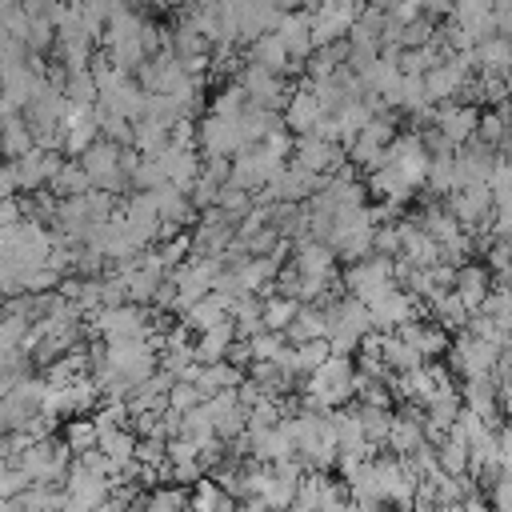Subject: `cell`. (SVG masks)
<instances>
[{
    "label": "cell",
    "instance_id": "obj_1",
    "mask_svg": "<svg viewBox=\"0 0 512 512\" xmlns=\"http://www.w3.org/2000/svg\"><path fill=\"white\" fill-rule=\"evenodd\" d=\"M92 328L112 344V340H148V308L140 304H116L100 308L92 316Z\"/></svg>",
    "mask_w": 512,
    "mask_h": 512
},
{
    "label": "cell",
    "instance_id": "obj_2",
    "mask_svg": "<svg viewBox=\"0 0 512 512\" xmlns=\"http://www.w3.org/2000/svg\"><path fill=\"white\" fill-rule=\"evenodd\" d=\"M120 160H124V152H120V144H112V140H96V144L80 156L84 172L92 176V188H100V192H108V196L124 188V168H120Z\"/></svg>",
    "mask_w": 512,
    "mask_h": 512
},
{
    "label": "cell",
    "instance_id": "obj_3",
    "mask_svg": "<svg viewBox=\"0 0 512 512\" xmlns=\"http://www.w3.org/2000/svg\"><path fill=\"white\" fill-rule=\"evenodd\" d=\"M280 168H284V160H276L272 152H264V148H244V152L232 160V180H228V184H236V188H244V192L268 188V184L280 176Z\"/></svg>",
    "mask_w": 512,
    "mask_h": 512
},
{
    "label": "cell",
    "instance_id": "obj_4",
    "mask_svg": "<svg viewBox=\"0 0 512 512\" xmlns=\"http://www.w3.org/2000/svg\"><path fill=\"white\" fill-rule=\"evenodd\" d=\"M292 156H296V168H304V172H312L320 180H328V176H336L344 168V148L332 144V140H320V136H300Z\"/></svg>",
    "mask_w": 512,
    "mask_h": 512
},
{
    "label": "cell",
    "instance_id": "obj_5",
    "mask_svg": "<svg viewBox=\"0 0 512 512\" xmlns=\"http://www.w3.org/2000/svg\"><path fill=\"white\" fill-rule=\"evenodd\" d=\"M200 148L208 160H228L232 152H244V140H240V116L228 120V116H208L200 120Z\"/></svg>",
    "mask_w": 512,
    "mask_h": 512
},
{
    "label": "cell",
    "instance_id": "obj_6",
    "mask_svg": "<svg viewBox=\"0 0 512 512\" xmlns=\"http://www.w3.org/2000/svg\"><path fill=\"white\" fill-rule=\"evenodd\" d=\"M452 364H456L468 380H484V376L496 372L500 352H496V344H488V340H480V336L468 332V336L456 340V348H452Z\"/></svg>",
    "mask_w": 512,
    "mask_h": 512
},
{
    "label": "cell",
    "instance_id": "obj_7",
    "mask_svg": "<svg viewBox=\"0 0 512 512\" xmlns=\"http://www.w3.org/2000/svg\"><path fill=\"white\" fill-rule=\"evenodd\" d=\"M488 208H492V188H488V184L460 188V192H452V200H448V212H452V220H456L460 228H476V224L488 216Z\"/></svg>",
    "mask_w": 512,
    "mask_h": 512
},
{
    "label": "cell",
    "instance_id": "obj_8",
    "mask_svg": "<svg viewBox=\"0 0 512 512\" xmlns=\"http://www.w3.org/2000/svg\"><path fill=\"white\" fill-rule=\"evenodd\" d=\"M412 304H416V296H408V292H400L396 284L380 296V300H372L368 304V316H372V324L376 328H404L408 320H412Z\"/></svg>",
    "mask_w": 512,
    "mask_h": 512
},
{
    "label": "cell",
    "instance_id": "obj_9",
    "mask_svg": "<svg viewBox=\"0 0 512 512\" xmlns=\"http://www.w3.org/2000/svg\"><path fill=\"white\" fill-rule=\"evenodd\" d=\"M100 108L108 112V116H124V120H144V108H148V92L136 84V80H124V84H116L108 96H100Z\"/></svg>",
    "mask_w": 512,
    "mask_h": 512
},
{
    "label": "cell",
    "instance_id": "obj_10",
    "mask_svg": "<svg viewBox=\"0 0 512 512\" xmlns=\"http://www.w3.org/2000/svg\"><path fill=\"white\" fill-rule=\"evenodd\" d=\"M436 124H440V140L444 144H472V136L480 128V112L472 104H448Z\"/></svg>",
    "mask_w": 512,
    "mask_h": 512
},
{
    "label": "cell",
    "instance_id": "obj_11",
    "mask_svg": "<svg viewBox=\"0 0 512 512\" xmlns=\"http://www.w3.org/2000/svg\"><path fill=\"white\" fill-rule=\"evenodd\" d=\"M320 120H324V112H320V100L312 96V88H296V92L288 96L284 124H288V128H296L300 136H312Z\"/></svg>",
    "mask_w": 512,
    "mask_h": 512
},
{
    "label": "cell",
    "instance_id": "obj_12",
    "mask_svg": "<svg viewBox=\"0 0 512 512\" xmlns=\"http://www.w3.org/2000/svg\"><path fill=\"white\" fill-rule=\"evenodd\" d=\"M232 344H236V324L228 320V324H220V328H212V332H204V336L196 340L192 360H196L200 368L224 364V360H228V352H232Z\"/></svg>",
    "mask_w": 512,
    "mask_h": 512
},
{
    "label": "cell",
    "instance_id": "obj_13",
    "mask_svg": "<svg viewBox=\"0 0 512 512\" xmlns=\"http://www.w3.org/2000/svg\"><path fill=\"white\" fill-rule=\"evenodd\" d=\"M228 312H232V304L224 300V296H216V292H208L200 304H192L188 312H184V328L188 332H212V328H220V324H228Z\"/></svg>",
    "mask_w": 512,
    "mask_h": 512
},
{
    "label": "cell",
    "instance_id": "obj_14",
    "mask_svg": "<svg viewBox=\"0 0 512 512\" xmlns=\"http://www.w3.org/2000/svg\"><path fill=\"white\" fill-rule=\"evenodd\" d=\"M276 36H280V44L288 48V56H292V60H304V56L316 48V44H312V24H308V12H288V16L280 20Z\"/></svg>",
    "mask_w": 512,
    "mask_h": 512
},
{
    "label": "cell",
    "instance_id": "obj_15",
    "mask_svg": "<svg viewBox=\"0 0 512 512\" xmlns=\"http://www.w3.org/2000/svg\"><path fill=\"white\" fill-rule=\"evenodd\" d=\"M252 64H260L264 72H288V68H300L292 56H288V48L280 44V36L276 32H268V36H260L256 44H252Z\"/></svg>",
    "mask_w": 512,
    "mask_h": 512
},
{
    "label": "cell",
    "instance_id": "obj_16",
    "mask_svg": "<svg viewBox=\"0 0 512 512\" xmlns=\"http://www.w3.org/2000/svg\"><path fill=\"white\" fill-rule=\"evenodd\" d=\"M288 336H292V344H312V340H328V316H324V308L300 304L296 320L288 324Z\"/></svg>",
    "mask_w": 512,
    "mask_h": 512
},
{
    "label": "cell",
    "instance_id": "obj_17",
    "mask_svg": "<svg viewBox=\"0 0 512 512\" xmlns=\"http://www.w3.org/2000/svg\"><path fill=\"white\" fill-rule=\"evenodd\" d=\"M388 448H396L400 460L412 456L416 448H424V420L412 416V412H408V416H396L392 428H388Z\"/></svg>",
    "mask_w": 512,
    "mask_h": 512
},
{
    "label": "cell",
    "instance_id": "obj_18",
    "mask_svg": "<svg viewBox=\"0 0 512 512\" xmlns=\"http://www.w3.org/2000/svg\"><path fill=\"white\" fill-rule=\"evenodd\" d=\"M36 148V140H32V128H28V120L16 112V116H8V120H0V152L4 156H12V160H20L24 152H32Z\"/></svg>",
    "mask_w": 512,
    "mask_h": 512
},
{
    "label": "cell",
    "instance_id": "obj_19",
    "mask_svg": "<svg viewBox=\"0 0 512 512\" xmlns=\"http://www.w3.org/2000/svg\"><path fill=\"white\" fill-rule=\"evenodd\" d=\"M476 60H480V68L488 72V76H504L508 68H512V40L508 36H488L484 44H476Z\"/></svg>",
    "mask_w": 512,
    "mask_h": 512
},
{
    "label": "cell",
    "instance_id": "obj_20",
    "mask_svg": "<svg viewBox=\"0 0 512 512\" xmlns=\"http://www.w3.org/2000/svg\"><path fill=\"white\" fill-rule=\"evenodd\" d=\"M452 288L460 292V300L468 308H480L488 300V272L480 264H464V268H456V284Z\"/></svg>",
    "mask_w": 512,
    "mask_h": 512
},
{
    "label": "cell",
    "instance_id": "obj_21",
    "mask_svg": "<svg viewBox=\"0 0 512 512\" xmlns=\"http://www.w3.org/2000/svg\"><path fill=\"white\" fill-rule=\"evenodd\" d=\"M296 272L300 276H328L332 272V248L320 240H300L296 248Z\"/></svg>",
    "mask_w": 512,
    "mask_h": 512
},
{
    "label": "cell",
    "instance_id": "obj_22",
    "mask_svg": "<svg viewBox=\"0 0 512 512\" xmlns=\"http://www.w3.org/2000/svg\"><path fill=\"white\" fill-rule=\"evenodd\" d=\"M232 316H236V336L240 340H256L260 332H268L264 328V300H256V296L236 300L232 304Z\"/></svg>",
    "mask_w": 512,
    "mask_h": 512
},
{
    "label": "cell",
    "instance_id": "obj_23",
    "mask_svg": "<svg viewBox=\"0 0 512 512\" xmlns=\"http://www.w3.org/2000/svg\"><path fill=\"white\" fill-rule=\"evenodd\" d=\"M468 304L460 300V292L456 288H448V292H436L432 296V316H436V324L440 328H460L464 320H468Z\"/></svg>",
    "mask_w": 512,
    "mask_h": 512
},
{
    "label": "cell",
    "instance_id": "obj_24",
    "mask_svg": "<svg viewBox=\"0 0 512 512\" xmlns=\"http://www.w3.org/2000/svg\"><path fill=\"white\" fill-rule=\"evenodd\" d=\"M132 144H136L144 156H160L164 148H172V128H164V124H156V120H136Z\"/></svg>",
    "mask_w": 512,
    "mask_h": 512
},
{
    "label": "cell",
    "instance_id": "obj_25",
    "mask_svg": "<svg viewBox=\"0 0 512 512\" xmlns=\"http://www.w3.org/2000/svg\"><path fill=\"white\" fill-rule=\"evenodd\" d=\"M52 188H56L64 200H76V196H88V192H92V176L84 172V164L64 160V168H60L56 180H52Z\"/></svg>",
    "mask_w": 512,
    "mask_h": 512
},
{
    "label": "cell",
    "instance_id": "obj_26",
    "mask_svg": "<svg viewBox=\"0 0 512 512\" xmlns=\"http://www.w3.org/2000/svg\"><path fill=\"white\" fill-rule=\"evenodd\" d=\"M136 436L128 432V428H116V432H108V436H100V452L116 464V468H128L132 460H136Z\"/></svg>",
    "mask_w": 512,
    "mask_h": 512
},
{
    "label": "cell",
    "instance_id": "obj_27",
    "mask_svg": "<svg viewBox=\"0 0 512 512\" xmlns=\"http://www.w3.org/2000/svg\"><path fill=\"white\" fill-rule=\"evenodd\" d=\"M328 356H332V348H328V340H312V344H296V348H292V376H296V372H304V376H312V372H320V368L328 364Z\"/></svg>",
    "mask_w": 512,
    "mask_h": 512
},
{
    "label": "cell",
    "instance_id": "obj_28",
    "mask_svg": "<svg viewBox=\"0 0 512 512\" xmlns=\"http://www.w3.org/2000/svg\"><path fill=\"white\" fill-rule=\"evenodd\" d=\"M436 464H440V472L444 476H464L468 472V464H472V456H468V444L464 440H456V436H448L444 444H440V452H436Z\"/></svg>",
    "mask_w": 512,
    "mask_h": 512
},
{
    "label": "cell",
    "instance_id": "obj_29",
    "mask_svg": "<svg viewBox=\"0 0 512 512\" xmlns=\"http://www.w3.org/2000/svg\"><path fill=\"white\" fill-rule=\"evenodd\" d=\"M296 312H300V304L292 296H272V300H264V328L268 332H288Z\"/></svg>",
    "mask_w": 512,
    "mask_h": 512
},
{
    "label": "cell",
    "instance_id": "obj_30",
    "mask_svg": "<svg viewBox=\"0 0 512 512\" xmlns=\"http://www.w3.org/2000/svg\"><path fill=\"white\" fill-rule=\"evenodd\" d=\"M244 108H248V96H244L240 80L224 84V88L216 92V100H212V116H228V120H236V116H240Z\"/></svg>",
    "mask_w": 512,
    "mask_h": 512
},
{
    "label": "cell",
    "instance_id": "obj_31",
    "mask_svg": "<svg viewBox=\"0 0 512 512\" xmlns=\"http://www.w3.org/2000/svg\"><path fill=\"white\" fill-rule=\"evenodd\" d=\"M64 444L76 448V452L84 456V452H92V448L100 444V432H96L92 420H68V428H64Z\"/></svg>",
    "mask_w": 512,
    "mask_h": 512
},
{
    "label": "cell",
    "instance_id": "obj_32",
    "mask_svg": "<svg viewBox=\"0 0 512 512\" xmlns=\"http://www.w3.org/2000/svg\"><path fill=\"white\" fill-rule=\"evenodd\" d=\"M28 484H32V476H28L24 468L0 460V500H16V496H24Z\"/></svg>",
    "mask_w": 512,
    "mask_h": 512
},
{
    "label": "cell",
    "instance_id": "obj_33",
    "mask_svg": "<svg viewBox=\"0 0 512 512\" xmlns=\"http://www.w3.org/2000/svg\"><path fill=\"white\" fill-rule=\"evenodd\" d=\"M204 404V396H200V388L196 384H172V392H168V412H176V416H188L192 408H200Z\"/></svg>",
    "mask_w": 512,
    "mask_h": 512
},
{
    "label": "cell",
    "instance_id": "obj_34",
    "mask_svg": "<svg viewBox=\"0 0 512 512\" xmlns=\"http://www.w3.org/2000/svg\"><path fill=\"white\" fill-rule=\"evenodd\" d=\"M164 460H168V440L144 436V440L136 444V464H140V468H160Z\"/></svg>",
    "mask_w": 512,
    "mask_h": 512
},
{
    "label": "cell",
    "instance_id": "obj_35",
    "mask_svg": "<svg viewBox=\"0 0 512 512\" xmlns=\"http://www.w3.org/2000/svg\"><path fill=\"white\" fill-rule=\"evenodd\" d=\"M476 136H480V144H488V148H496L500 140H512V132L504 128V116H500V112H484Z\"/></svg>",
    "mask_w": 512,
    "mask_h": 512
},
{
    "label": "cell",
    "instance_id": "obj_36",
    "mask_svg": "<svg viewBox=\"0 0 512 512\" xmlns=\"http://www.w3.org/2000/svg\"><path fill=\"white\" fill-rule=\"evenodd\" d=\"M188 492L184 488H160L152 500H148V512H188Z\"/></svg>",
    "mask_w": 512,
    "mask_h": 512
},
{
    "label": "cell",
    "instance_id": "obj_37",
    "mask_svg": "<svg viewBox=\"0 0 512 512\" xmlns=\"http://www.w3.org/2000/svg\"><path fill=\"white\" fill-rule=\"evenodd\" d=\"M248 348H252V364H256V360L276 364V356L284 352V340H280V332H260L256 340H248Z\"/></svg>",
    "mask_w": 512,
    "mask_h": 512
},
{
    "label": "cell",
    "instance_id": "obj_38",
    "mask_svg": "<svg viewBox=\"0 0 512 512\" xmlns=\"http://www.w3.org/2000/svg\"><path fill=\"white\" fill-rule=\"evenodd\" d=\"M220 188H224L220 180H212L208 172H200V180L192 184V204H196V208H216V200H220Z\"/></svg>",
    "mask_w": 512,
    "mask_h": 512
},
{
    "label": "cell",
    "instance_id": "obj_39",
    "mask_svg": "<svg viewBox=\"0 0 512 512\" xmlns=\"http://www.w3.org/2000/svg\"><path fill=\"white\" fill-rule=\"evenodd\" d=\"M104 140H112V144H128L132 140V132H136V124L132 120H124V116H108L104 112Z\"/></svg>",
    "mask_w": 512,
    "mask_h": 512
},
{
    "label": "cell",
    "instance_id": "obj_40",
    "mask_svg": "<svg viewBox=\"0 0 512 512\" xmlns=\"http://www.w3.org/2000/svg\"><path fill=\"white\" fill-rule=\"evenodd\" d=\"M260 148H264V152H272L276 160H284V156L296 148V140L288 136V128H272V132L264 136V144H260Z\"/></svg>",
    "mask_w": 512,
    "mask_h": 512
},
{
    "label": "cell",
    "instance_id": "obj_41",
    "mask_svg": "<svg viewBox=\"0 0 512 512\" xmlns=\"http://www.w3.org/2000/svg\"><path fill=\"white\" fill-rule=\"evenodd\" d=\"M20 220H24V208H20V200H0V232L16 228Z\"/></svg>",
    "mask_w": 512,
    "mask_h": 512
},
{
    "label": "cell",
    "instance_id": "obj_42",
    "mask_svg": "<svg viewBox=\"0 0 512 512\" xmlns=\"http://www.w3.org/2000/svg\"><path fill=\"white\" fill-rule=\"evenodd\" d=\"M16 192H20V184H16L12 164H0V200H16Z\"/></svg>",
    "mask_w": 512,
    "mask_h": 512
},
{
    "label": "cell",
    "instance_id": "obj_43",
    "mask_svg": "<svg viewBox=\"0 0 512 512\" xmlns=\"http://www.w3.org/2000/svg\"><path fill=\"white\" fill-rule=\"evenodd\" d=\"M92 512H116V504L108 500V504H100V508H92Z\"/></svg>",
    "mask_w": 512,
    "mask_h": 512
}]
</instances>
